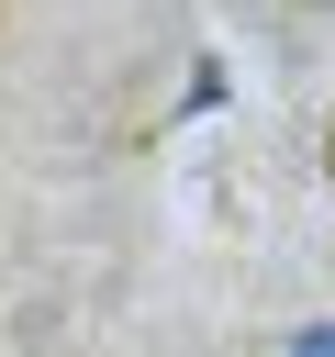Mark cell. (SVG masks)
Instances as JSON below:
<instances>
[{
	"mask_svg": "<svg viewBox=\"0 0 335 357\" xmlns=\"http://www.w3.org/2000/svg\"><path fill=\"white\" fill-rule=\"evenodd\" d=\"M324 167H335V134H324Z\"/></svg>",
	"mask_w": 335,
	"mask_h": 357,
	"instance_id": "2",
	"label": "cell"
},
{
	"mask_svg": "<svg viewBox=\"0 0 335 357\" xmlns=\"http://www.w3.org/2000/svg\"><path fill=\"white\" fill-rule=\"evenodd\" d=\"M290 357H335V335H324V324H313V335H290Z\"/></svg>",
	"mask_w": 335,
	"mask_h": 357,
	"instance_id": "1",
	"label": "cell"
}]
</instances>
